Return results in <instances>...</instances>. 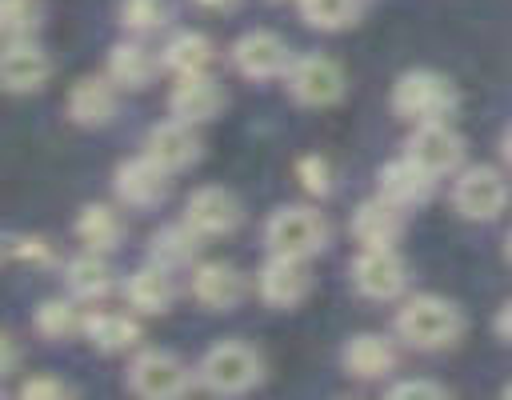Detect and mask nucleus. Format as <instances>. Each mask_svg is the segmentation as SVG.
Returning a JSON list of instances; mask_svg holds the SVG:
<instances>
[{
	"label": "nucleus",
	"mask_w": 512,
	"mask_h": 400,
	"mask_svg": "<svg viewBox=\"0 0 512 400\" xmlns=\"http://www.w3.org/2000/svg\"><path fill=\"white\" fill-rule=\"evenodd\" d=\"M464 332V316L452 300L436 296V292H420V296H408L396 312V336L416 348V352H440V348H452Z\"/></svg>",
	"instance_id": "nucleus-1"
},
{
	"label": "nucleus",
	"mask_w": 512,
	"mask_h": 400,
	"mask_svg": "<svg viewBox=\"0 0 512 400\" xmlns=\"http://www.w3.org/2000/svg\"><path fill=\"white\" fill-rule=\"evenodd\" d=\"M456 104H460L456 84L432 68H412V72L396 76V84H392V112L408 124L448 120L456 112Z\"/></svg>",
	"instance_id": "nucleus-2"
},
{
	"label": "nucleus",
	"mask_w": 512,
	"mask_h": 400,
	"mask_svg": "<svg viewBox=\"0 0 512 400\" xmlns=\"http://www.w3.org/2000/svg\"><path fill=\"white\" fill-rule=\"evenodd\" d=\"M264 376V356L244 340H220L200 356L196 380L216 396H240Z\"/></svg>",
	"instance_id": "nucleus-3"
},
{
	"label": "nucleus",
	"mask_w": 512,
	"mask_h": 400,
	"mask_svg": "<svg viewBox=\"0 0 512 400\" xmlns=\"http://www.w3.org/2000/svg\"><path fill=\"white\" fill-rule=\"evenodd\" d=\"M264 244H268V252L312 260V256H320L328 248V220L308 204H284V208H276L268 216Z\"/></svg>",
	"instance_id": "nucleus-4"
},
{
	"label": "nucleus",
	"mask_w": 512,
	"mask_h": 400,
	"mask_svg": "<svg viewBox=\"0 0 512 400\" xmlns=\"http://www.w3.org/2000/svg\"><path fill=\"white\" fill-rule=\"evenodd\" d=\"M508 196H512V188H508L504 172H496L488 164H472V168H460L456 172L452 208L464 220H496L508 208Z\"/></svg>",
	"instance_id": "nucleus-5"
},
{
	"label": "nucleus",
	"mask_w": 512,
	"mask_h": 400,
	"mask_svg": "<svg viewBox=\"0 0 512 400\" xmlns=\"http://www.w3.org/2000/svg\"><path fill=\"white\" fill-rule=\"evenodd\" d=\"M128 388L136 396H148V400L184 396L192 388V368L168 348H144L128 364Z\"/></svg>",
	"instance_id": "nucleus-6"
},
{
	"label": "nucleus",
	"mask_w": 512,
	"mask_h": 400,
	"mask_svg": "<svg viewBox=\"0 0 512 400\" xmlns=\"http://www.w3.org/2000/svg\"><path fill=\"white\" fill-rule=\"evenodd\" d=\"M284 80H288L292 100L308 104V108H328L344 96V68L332 56H320V52L296 56Z\"/></svg>",
	"instance_id": "nucleus-7"
},
{
	"label": "nucleus",
	"mask_w": 512,
	"mask_h": 400,
	"mask_svg": "<svg viewBox=\"0 0 512 400\" xmlns=\"http://www.w3.org/2000/svg\"><path fill=\"white\" fill-rule=\"evenodd\" d=\"M232 68L240 72V76H248V80H276V76H288V68H292V52H288V44H284V36H276V32H268V28H252V32H244V36H236V44H232Z\"/></svg>",
	"instance_id": "nucleus-8"
},
{
	"label": "nucleus",
	"mask_w": 512,
	"mask_h": 400,
	"mask_svg": "<svg viewBox=\"0 0 512 400\" xmlns=\"http://www.w3.org/2000/svg\"><path fill=\"white\" fill-rule=\"evenodd\" d=\"M404 156H412L424 172H432L440 180L448 172H460V164H464V136L448 120L416 124L408 144H404Z\"/></svg>",
	"instance_id": "nucleus-9"
},
{
	"label": "nucleus",
	"mask_w": 512,
	"mask_h": 400,
	"mask_svg": "<svg viewBox=\"0 0 512 400\" xmlns=\"http://www.w3.org/2000/svg\"><path fill=\"white\" fill-rule=\"evenodd\" d=\"M352 288L368 300H396L408 288V264L396 248H360L352 260Z\"/></svg>",
	"instance_id": "nucleus-10"
},
{
	"label": "nucleus",
	"mask_w": 512,
	"mask_h": 400,
	"mask_svg": "<svg viewBox=\"0 0 512 400\" xmlns=\"http://www.w3.org/2000/svg\"><path fill=\"white\" fill-rule=\"evenodd\" d=\"M240 220H244V204H240V196H236L232 188L204 184V188H196V192L184 200V224H192L204 240L236 232Z\"/></svg>",
	"instance_id": "nucleus-11"
},
{
	"label": "nucleus",
	"mask_w": 512,
	"mask_h": 400,
	"mask_svg": "<svg viewBox=\"0 0 512 400\" xmlns=\"http://www.w3.org/2000/svg\"><path fill=\"white\" fill-rule=\"evenodd\" d=\"M168 176H172L168 168H160L148 152H140V156H128L116 164L112 188L124 208H156L168 196Z\"/></svg>",
	"instance_id": "nucleus-12"
},
{
	"label": "nucleus",
	"mask_w": 512,
	"mask_h": 400,
	"mask_svg": "<svg viewBox=\"0 0 512 400\" xmlns=\"http://www.w3.org/2000/svg\"><path fill=\"white\" fill-rule=\"evenodd\" d=\"M256 292H260V300H264L268 308H296V304L312 292L308 260L272 252L268 264H264L260 276H256Z\"/></svg>",
	"instance_id": "nucleus-13"
},
{
	"label": "nucleus",
	"mask_w": 512,
	"mask_h": 400,
	"mask_svg": "<svg viewBox=\"0 0 512 400\" xmlns=\"http://www.w3.org/2000/svg\"><path fill=\"white\" fill-rule=\"evenodd\" d=\"M188 292L200 308L208 312H232L244 296H248V280L236 264H224V260H204L192 268V280H188Z\"/></svg>",
	"instance_id": "nucleus-14"
},
{
	"label": "nucleus",
	"mask_w": 512,
	"mask_h": 400,
	"mask_svg": "<svg viewBox=\"0 0 512 400\" xmlns=\"http://www.w3.org/2000/svg\"><path fill=\"white\" fill-rule=\"evenodd\" d=\"M144 152H148L160 168H168V172H184V168H192V164L200 160V136H196V124H188V120H180V116L152 124L148 136H144Z\"/></svg>",
	"instance_id": "nucleus-15"
},
{
	"label": "nucleus",
	"mask_w": 512,
	"mask_h": 400,
	"mask_svg": "<svg viewBox=\"0 0 512 400\" xmlns=\"http://www.w3.org/2000/svg\"><path fill=\"white\" fill-rule=\"evenodd\" d=\"M52 76V60L40 44L28 40H8L4 44V56H0V80L12 96H28V92H40Z\"/></svg>",
	"instance_id": "nucleus-16"
},
{
	"label": "nucleus",
	"mask_w": 512,
	"mask_h": 400,
	"mask_svg": "<svg viewBox=\"0 0 512 400\" xmlns=\"http://www.w3.org/2000/svg\"><path fill=\"white\" fill-rule=\"evenodd\" d=\"M224 108V88L212 72H196V76H176L172 92H168V112L188 120V124H204Z\"/></svg>",
	"instance_id": "nucleus-17"
},
{
	"label": "nucleus",
	"mask_w": 512,
	"mask_h": 400,
	"mask_svg": "<svg viewBox=\"0 0 512 400\" xmlns=\"http://www.w3.org/2000/svg\"><path fill=\"white\" fill-rule=\"evenodd\" d=\"M432 188H436V176L424 172L412 156L388 160V164L376 172V192H380L384 200H392L396 208H404V212L416 208V204H428Z\"/></svg>",
	"instance_id": "nucleus-18"
},
{
	"label": "nucleus",
	"mask_w": 512,
	"mask_h": 400,
	"mask_svg": "<svg viewBox=\"0 0 512 400\" xmlns=\"http://www.w3.org/2000/svg\"><path fill=\"white\" fill-rule=\"evenodd\" d=\"M352 236L360 240V248H396V240L404 236V208L376 192L352 212Z\"/></svg>",
	"instance_id": "nucleus-19"
},
{
	"label": "nucleus",
	"mask_w": 512,
	"mask_h": 400,
	"mask_svg": "<svg viewBox=\"0 0 512 400\" xmlns=\"http://www.w3.org/2000/svg\"><path fill=\"white\" fill-rule=\"evenodd\" d=\"M116 116V84L108 76H80L68 88V120L80 128H104Z\"/></svg>",
	"instance_id": "nucleus-20"
},
{
	"label": "nucleus",
	"mask_w": 512,
	"mask_h": 400,
	"mask_svg": "<svg viewBox=\"0 0 512 400\" xmlns=\"http://www.w3.org/2000/svg\"><path fill=\"white\" fill-rule=\"evenodd\" d=\"M124 300L128 308H136L140 316H164L176 300V284H172V272L160 268V264H144L136 272H128L124 280Z\"/></svg>",
	"instance_id": "nucleus-21"
},
{
	"label": "nucleus",
	"mask_w": 512,
	"mask_h": 400,
	"mask_svg": "<svg viewBox=\"0 0 512 400\" xmlns=\"http://www.w3.org/2000/svg\"><path fill=\"white\" fill-rule=\"evenodd\" d=\"M340 364L348 376L356 380H380L396 368V348L388 336H376V332H360L352 336L344 348H340Z\"/></svg>",
	"instance_id": "nucleus-22"
},
{
	"label": "nucleus",
	"mask_w": 512,
	"mask_h": 400,
	"mask_svg": "<svg viewBox=\"0 0 512 400\" xmlns=\"http://www.w3.org/2000/svg\"><path fill=\"white\" fill-rule=\"evenodd\" d=\"M160 68H164L160 56H152L140 40H120V44H112V52H108V80H112L116 88H128V92L148 88Z\"/></svg>",
	"instance_id": "nucleus-23"
},
{
	"label": "nucleus",
	"mask_w": 512,
	"mask_h": 400,
	"mask_svg": "<svg viewBox=\"0 0 512 400\" xmlns=\"http://www.w3.org/2000/svg\"><path fill=\"white\" fill-rule=\"evenodd\" d=\"M64 284H68V296H76L80 304L104 300V296L112 292V268H108L104 252L84 248L80 256H72V260L64 264Z\"/></svg>",
	"instance_id": "nucleus-24"
},
{
	"label": "nucleus",
	"mask_w": 512,
	"mask_h": 400,
	"mask_svg": "<svg viewBox=\"0 0 512 400\" xmlns=\"http://www.w3.org/2000/svg\"><path fill=\"white\" fill-rule=\"evenodd\" d=\"M200 232L192 228V224H164V228H156L152 232V240H148V260L152 264H160V268H184V264H192L196 260V252H200Z\"/></svg>",
	"instance_id": "nucleus-25"
},
{
	"label": "nucleus",
	"mask_w": 512,
	"mask_h": 400,
	"mask_svg": "<svg viewBox=\"0 0 512 400\" xmlns=\"http://www.w3.org/2000/svg\"><path fill=\"white\" fill-rule=\"evenodd\" d=\"M84 340L112 356V352H128L140 344V324L128 316V312H88V324H84Z\"/></svg>",
	"instance_id": "nucleus-26"
},
{
	"label": "nucleus",
	"mask_w": 512,
	"mask_h": 400,
	"mask_svg": "<svg viewBox=\"0 0 512 400\" xmlns=\"http://www.w3.org/2000/svg\"><path fill=\"white\" fill-rule=\"evenodd\" d=\"M216 60V48L204 32H176L164 48H160V64L172 72V76H196V72H208Z\"/></svg>",
	"instance_id": "nucleus-27"
},
{
	"label": "nucleus",
	"mask_w": 512,
	"mask_h": 400,
	"mask_svg": "<svg viewBox=\"0 0 512 400\" xmlns=\"http://www.w3.org/2000/svg\"><path fill=\"white\" fill-rule=\"evenodd\" d=\"M84 324H88V312L80 308L76 296H52L36 308L32 316V328L44 336V340H68V336H84Z\"/></svg>",
	"instance_id": "nucleus-28"
},
{
	"label": "nucleus",
	"mask_w": 512,
	"mask_h": 400,
	"mask_svg": "<svg viewBox=\"0 0 512 400\" xmlns=\"http://www.w3.org/2000/svg\"><path fill=\"white\" fill-rule=\"evenodd\" d=\"M76 236L92 252H112L124 240V220L112 204H84L76 216Z\"/></svg>",
	"instance_id": "nucleus-29"
},
{
	"label": "nucleus",
	"mask_w": 512,
	"mask_h": 400,
	"mask_svg": "<svg viewBox=\"0 0 512 400\" xmlns=\"http://www.w3.org/2000/svg\"><path fill=\"white\" fill-rule=\"evenodd\" d=\"M116 20L132 36H152L172 24V0H120Z\"/></svg>",
	"instance_id": "nucleus-30"
},
{
	"label": "nucleus",
	"mask_w": 512,
	"mask_h": 400,
	"mask_svg": "<svg viewBox=\"0 0 512 400\" xmlns=\"http://www.w3.org/2000/svg\"><path fill=\"white\" fill-rule=\"evenodd\" d=\"M300 4V16L308 28H320V32H340V28H352L364 12V0H296Z\"/></svg>",
	"instance_id": "nucleus-31"
},
{
	"label": "nucleus",
	"mask_w": 512,
	"mask_h": 400,
	"mask_svg": "<svg viewBox=\"0 0 512 400\" xmlns=\"http://www.w3.org/2000/svg\"><path fill=\"white\" fill-rule=\"evenodd\" d=\"M40 0H0V32L4 40H28L40 28Z\"/></svg>",
	"instance_id": "nucleus-32"
},
{
	"label": "nucleus",
	"mask_w": 512,
	"mask_h": 400,
	"mask_svg": "<svg viewBox=\"0 0 512 400\" xmlns=\"http://www.w3.org/2000/svg\"><path fill=\"white\" fill-rule=\"evenodd\" d=\"M4 256L12 260V264H48L52 260V248H48V240H40V236H24V232H8V240H4Z\"/></svg>",
	"instance_id": "nucleus-33"
},
{
	"label": "nucleus",
	"mask_w": 512,
	"mask_h": 400,
	"mask_svg": "<svg viewBox=\"0 0 512 400\" xmlns=\"http://www.w3.org/2000/svg\"><path fill=\"white\" fill-rule=\"evenodd\" d=\"M296 176H300V184H304L312 196H328V192H332V168H328L324 156H304V160L296 164Z\"/></svg>",
	"instance_id": "nucleus-34"
},
{
	"label": "nucleus",
	"mask_w": 512,
	"mask_h": 400,
	"mask_svg": "<svg viewBox=\"0 0 512 400\" xmlns=\"http://www.w3.org/2000/svg\"><path fill=\"white\" fill-rule=\"evenodd\" d=\"M72 388L64 380H52V376H32L20 384V396H68Z\"/></svg>",
	"instance_id": "nucleus-35"
},
{
	"label": "nucleus",
	"mask_w": 512,
	"mask_h": 400,
	"mask_svg": "<svg viewBox=\"0 0 512 400\" xmlns=\"http://www.w3.org/2000/svg\"><path fill=\"white\" fill-rule=\"evenodd\" d=\"M388 396H448V388L432 380H404V384H392Z\"/></svg>",
	"instance_id": "nucleus-36"
},
{
	"label": "nucleus",
	"mask_w": 512,
	"mask_h": 400,
	"mask_svg": "<svg viewBox=\"0 0 512 400\" xmlns=\"http://www.w3.org/2000/svg\"><path fill=\"white\" fill-rule=\"evenodd\" d=\"M492 328H496V336H500L504 344H512V300H504V304L496 308V320H492Z\"/></svg>",
	"instance_id": "nucleus-37"
},
{
	"label": "nucleus",
	"mask_w": 512,
	"mask_h": 400,
	"mask_svg": "<svg viewBox=\"0 0 512 400\" xmlns=\"http://www.w3.org/2000/svg\"><path fill=\"white\" fill-rule=\"evenodd\" d=\"M0 348H4V364H0V372H4V376H12V372H16V340H12V336H4V340H0Z\"/></svg>",
	"instance_id": "nucleus-38"
},
{
	"label": "nucleus",
	"mask_w": 512,
	"mask_h": 400,
	"mask_svg": "<svg viewBox=\"0 0 512 400\" xmlns=\"http://www.w3.org/2000/svg\"><path fill=\"white\" fill-rule=\"evenodd\" d=\"M192 4H200V8H208V12H228V8H236L240 0H192Z\"/></svg>",
	"instance_id": "nucleus-39"
},
{
	"label": "nucleus",
	"mask_w": 512,
	"mask_h": 400,
	"mask_svg": "<svg viewBox=\"0 0 512 400\" xmlns=\"http://www.w3.org/2000/svg\"><path fill=\"white\" fill-rule=\"evenodd\" d=\"M500 160L512 168V124L504 128V136H500Z\"/></svg>",
	"instance_id": "nucleus-40"
},
{
	"label": "nucleus",
	"mask_w": 512,
	"mask_h": 400,
	"mask_svg": "<svg viewBox=\"0 0 512 400\" xmlns=\"http://www.w3.org/2000/svg\"><path fill=\"white\" fill-rule=\"evenodd\" d=\"M504 256L512 260V232H508V244H504Z\"/></svg>",
	"instance_id": "nucleus-41"
},
{
	"label": "nucleus",
	"mask_w": 512,
	"mask_h": 400,
	"mask_svg": "<svg viewBox=\"0 0 512 400\" xmlns=\"http://www.w3.org/2000/svg\"><path fill=\"white\" fill-rule=\"evenodd\" d=\"M500 396H512V380H508V384H504V388H500Z\"/></svg>",
	"instance_id": "nucleus-42"
}]
</instances>
